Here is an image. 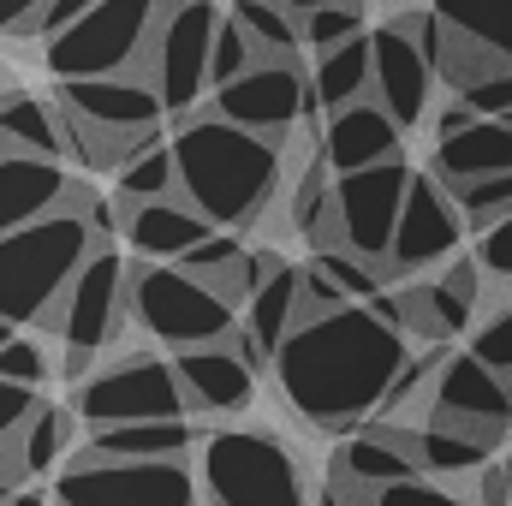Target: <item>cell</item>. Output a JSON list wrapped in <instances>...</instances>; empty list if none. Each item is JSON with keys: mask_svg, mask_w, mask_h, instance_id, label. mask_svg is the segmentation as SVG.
Segmentation results:
<instances>
[{"mask_svg": "<svg viewBox=\"0 0 512 506\" xmlns=\"http://www.w3.org/2000/svg\"><path fill=\"white\" fill-rule=\"evenodd\" d=\"M495 459V447L459 435V429H441V423H417V465L423 477H465V471H483Z\"/></svg>", "mask_w": 512, "mask_h": 506, "instance_id": "4dcf8cb0", "label": "cell"}, {"mask_svg": "<svg viewBox=\"0 0 512 506\" xmlns=\"http://www.w3.org/2000/svg\"><path fill=\"white\" fill-rule=\"evenodd\" d=\"M114 197L137 209V203H161V197H179V161H173V143H149L137 161H126L114 173Z\"/></svg>", "mask_w": 512, "mask_h": 506, "instance_id": "f546056e", "label": "cell"}, {"mask_svg": "<svg viewBox=\"0 0 512 506\" xmlns=\"http://www.w3.org/2000/svg\"><path fill=\"white\" fill-rule=\"evenodd\" d=\"M376 506H471L459 501V495H447L441 483H423V477H411V483H393L376 495Z\"/></svg>", "mask_w": 512, "mask_h": 506, "instance_id": "60d3db41", "label": "cell"}, {"mask_svg": "<svg viewBox=\"0 0 512 506\" xmlns=\"http://www.w3.org/2000/svg\"><path fill=\"white\" fill-rule=\"evenodd\" d=\"M197 447V429L185 417H161V423H108L90 429V459H185Z\"/></svg>", "mask_w": 512, "mask_h": 506, "instance_id": "484cf974", "label": "cell"}, {"mask_svg": "<svg viewBox=\"0 0 512 506\" xmlns=\"http://www.w3.org/2000/svg\"><path fill=\"white\" fill-rule=\"evenodd\" d=\"M36 405H42V399H36V387L0 381V441H6V435H18V429L36 417Z\"/></svg>", "mask_w": 512, "mask_h": 506, "instance_id": "b9f144b4", "label": "cell"}, {"mask_svg": "<svg viewBox=\"0 0 512 506\" xmlns=\"http://www.w3.org/2000/svg\"><path fill=\"white\" fill-rule=\"evenodd\" d=\"M411 364V328L405 298H370L346 304L334 316L298 322L286 346L274 352L280 399L316 423V429H358L387 405L393 381Z\"/></svg>", "mask_w": 512, "mask_h": 506, "instance_id": "6da1fadb", "label": "cell"}, {"mask_svg": "<svg viewBox=\"0 0 512 506\" xmlns=\"http://www.w3.org/2000/svg\"><path fill=\"white\" fill-rule=\"evenodd\" d=\"M399 137H405V126L387 114L376 96H364V102L328 114V126H322V161H328L334 173L382 167V161H399V155H405Z\"/></svg>", "mask_w": 512, "mask_h": 506, "instance_id": "ffe728a7", "label": "cell"}, {"mask_svg": "<svg viewBox=\"0 0 512 506\" xmlns=\"http://www.w3.org/2000/svg\"><path fill=\"white\" fill-rule=\"evenodd\" d=\"M173 161H179V197L209 215V227L239 233L268 215V203L280 197L286 161H280V137L233 126L227 114H191L173 131Z\"/></svg>", "mask_w": 512, "mask_h": 506, "instance_id": "7a4b0ae2", "label": "cell"}, {"mask_svg": "<svg viewBox=\"0 0 512 506\" xmlns=\"http://www.w3.org/2000/svg\"><path fill=\"white\" fill-rule=\"evenodd\" d=\"M376 84V60H370V36H352L328 54H316V72H310V90H316V108L322 114H340L352 102H364Z\"/></svg>", "mask_w": 512, "mask_h": 506, "instance_id": "4316f807", "label": "cell"}, {"mask_svg": "<svg viewBox=\"0 0 512 506\" xmlns=\"http://www.w3.org/2000/svg\"><path fill=\"white\" fill-rule=\"evenodd\" d=\"M167 0H96L78 24H66L60 36H48L42 60L60 78H114V72H137L149 30L161 18Z\"/></svg>", "mask_w": 512, "mask_h": 506, "instance_id": "ba28073f", "label": "cell"}, {"mask_svg": "<svg viewBox=\"0 0 512 506\" xmlns=\"http://www.w3.org/2000/svg\"><path fill=\"white\" fill-rule=\"evenodd\" d=\"M60 506H197V471L185 459H90L78 453L54 477Z\"/></svg>", "mask_w": 512, "mask_h": 506, "instance_id": "30bf717a", "label": "cell"}, {"mask_svg": "<svg viewBox=\"0 0 512 506\" xmlns=\"http://www.w3.org/2000/svg\"><path fill=\"white\" fill-rule=\"evenodd\" d=\"M6 506H54V489H48V495H42V489H18Z\"/></svg>", "mask_w": 512, "mask_h": 506, "instance_id": "c3c4849f", "label": "cell"}, {"mask_svg": "<svg viewBox=\"0 0 512 506\" xmlns=\"http://www.w3.org/2000/svg\"><path fill=\"white\" fill-rule=\"evenodd\" d=\"M12 334H18V328H12V322H6V316H0V346H6V340H12Z\"/></svg>", "mask_w": 512, "mask_h": 506, "instance_id": "816d5d0a", "label": "cell"}, {"mask_svg": "<svg viewBox=\"0 0 512 506\" xmlns=\"http://www.w3.org/2000/svg\"><path fill=\"white\" fill-rule=\"evenodd\" d=\"M239 262H245V245H239L233 233H221V227H215L197 251L185 256V268H191V274H203V280H227Z\"/></svg>", "mask_w": 512, "mask_h": 506, "instance_id": "f35d334b", "label": "cell"}, {"mask_svg": "<svg viewBox=\"0 0 512 506\" xmlns=\"http://www.w3.org/2000/svg\"><path fill=\"white\" fill-rule=\"evenodd\" d=\"M84 203H90V191L66 173V161L0 149V239L60 215V209H84Z\"/></svg>", "mask_w": 512, "mask_h": 506, "instance_id": "9a60e30c", "label": "cell"}, {"mask_svg": "<svg viewBox=\"0 0 512 506\" xmlns=\"http://www.w3.org/2000/svg\"><path fill=\"white\" fill-rule=\"evenodd\" d=\"M471 352L495 370V376L512 381V292L477 322V334H471Z\"/></svg>", "mask_w": 512, "mask_h": 506, "instance_id": "e575fe53", "label": "cell"}, {"mask_svg": "<svg viewBox=\"0 0 512 506\" xmlns=\"http://www.w3.org/2000/svg\"><path fill=\"white\" fill-rule=\"evenodd\" d=\"M471 120H477V114H471V102H465V96H453V102L435 114V143H441V137H453V131H465Z\"/></svg>", "mask_w": 512, "mask_h": 506, "instance_id": "bcb514c9", "label": "cell"}, {"mask_svg": "<svg viewBox=\"0 0 512 506\" xmlns=\"http://www.w3.org/2000/svg\"><path fill=\"white\" fill-rule=\"evenodd\" d=\"M316 506H358V501H346V495H340L334 483H322V495H316Z\"/></svg>", "mask_w": 512, "mask_h": 506, "instance_id": "681fc988", "label": "cell"}, {"mask_svg": "<svg viewBox=\"0 0 512 506\" xmlns=\"http://www.w3.org/2000/svg\"><path fill=\"white\" fill-rule=\"evenodd\" d=\"M411 477H423V465L387 435L382 423H370V429H358L352 441H340L334 447V459H328V483H340V489H364V495H382L393 483H411Z\"/></svg>", "mask_w": 512, "mask_h": 506, "instance_id": "7402d4cb", "label": "cell"}, {"mask_svg": "<svg viewBox=\"0 0 512 506\" xmlns=\"http://www.w3.org/2000/svg\"><path fill=\"white\" fill-rule=\"evenodd\" d=\"M209 215H197L185 197H161V203H137L126 209V239L137 262H185L209 239Z\"/></svg>", "mask_w": 512, "mask_h": 506, "instance_id": "603a6c76", "label": "cell"}, {"mask_svg": "<svg viewBox=\"0 0 512 506\" xmlns=\"http://www.w3.org/2000/svg\"><path fill=\"white\" fill-rule=\"evenodd\" d=\"M126 262H120V251L102 239L96 251L84 256V268L72 274V286L54 298V310H48V334L60 340V364H66V376L72 381H84L90 376V358L96 352H108L114 346V328L131 316V304H126Z\"/></svg>", "mask_w": 512, "mask_h": 506, "instance_id": "52a82bcc", "label": "cell"}, {"mask_svg": "<svg viewBox=\"0 0 512 506\" xmlns=\"http://www.w3.org/2000/svg\"><path fill=\"white\" fill-rule=\"evenodd\" d=\"M0 381H18V387H42L48 381V352L30 340V334H12L0 346Z\"/></svg>", "mask_w": 512, "mask_h": 506, "instance_id": "74e56055", "label": "cell"}, {"mask_svg": "<svg viewBox=\"0 0 512 506\" xmlns=\"http://www.w3.org/2000/svg\"><path fill=\"white\" fill-rule=\"evenodd\" d=\"M221 6L215 0H167L149 48L137 60V78H149V90L161 96V108L173 120H191L203 108V96L215 90V36H221Z\"/></svg>", "mask_w": 512, "mask_h": 506, "instance_id": "5b68a950", "label": "cell"}, {"mask_svg": "<svg viewBox=\"0 0 512 506\" xmlns=\"http://www.w3.org/2000/svg\"><path fill=\"white\" fill-rule=\"evenodd\" d=\"M96 0H48L42 12H36V24H30V36H60L66 24H78L84 12H90Z\"/></svg>", "mask_w": 512, "mask_h": 506, "instance_id": "7bdbcfd3", "label": "cell"}, {"mask_svg": "<svg viewBox=\"0 0 512 506\" xmlns=\"http://www.w3.org/2000/svg\"><path fill=\"white\" fill-rule=\"evenodd\" d=\"M447 191H453V203L465 209V221H471L477 233H489L495 221H507V215H512V173L465 179V185H447Z\"/></svg>", "mask_w": 512, "mask_h": 506, "instance_id": "836d02e7", "label": "cell"}, {"mask_svg": "<svg viewBox=\"0 0 512 506\" xmlns=\"http://www.w3.org/2000/svg\"><path fill=\"white\" fill-rule=\"evenodd\" d=\"M209 506H316L304 489L298 453L274 429H215L197 459Z\"/></svg>", "mask_w": 512, "mask_h": 506, "instance_id": "8992f818", "label": "cell"}, {"mask_svg": "<svg viewBox=\"0 0 512 506\" xmlns=\"http://www.w3.org/2000/svg\"><path fill=\"white\" fill-rule=\"evenodd\" d=\"M18 489H24V483H6V477H0V506L12 501V495H18Z\"/></svg>", "mask_w": 512, "mask_h": 506, "instance_id": "f907efd6", "label": "cell"}, {"mask_svg": "<svg viewBox=\"0 0 512 506\" xmlns=\"http://www.w3.org/2000/svg\"><path fill=\"white\" fill-rule=\"evenodd\" d=\"M215 114H227L245 131H262V137H286L298 131V120L316 114V90L298 72V60H256L245 78L215 90Z\"/></svg>", "mask_w": 512, "mask_h": 506, "instance_id": "5bb4252c", "label": "cell"}, {"mask_svg": "<svg viewBox=\"0 0 512 506\" xmlns=\"http://www.w3.org/2000/svg\"><path fill=\"white\" fill-rule=\"evenodd\" d=\"M334 179H340V173L322 161V143H316V155H310L304 173L292 179V227H298V233L316 239V227H322L328 209H334Z\"/></svg>", "mask_w": 512, "mask_h": 506, "instance_id": "d6a6232c", "label": "cell"}, {"mask_svg": "<svg viewBox=\"0 0 512 506\" xmlns=\"http://www.w3.org/2000/svg\"><path fill=\"white\" fill-rule=\"evenodd\" d=\"M477 268H483L495 286H512V215L495 221V227L477 239Z\"/></svg>", "mask_w": 512, "mask_h": 506, "instance_id": "ab89813d", "label": "cell"}, {"mask_svg": "<svg viewBox=\"0 0 512 506\" xmlns=\"http://www.w3.org/2000/svg\"><path fill=\"white\" fill-rule=\"evenodd\" d=\"M72 411L90 423V429H108V423H161V417H185V387L173 376V364L161 358H120V364H102L78 381V399Z\"/></svg>", "mask_w": 512, "mask_h": 506, "instance_id": "8fae6325", "label": "cell"}, {"mask_svg": "<svg viewBox=\"0 0 512 506\" xmlns=\"http://www.w3.org/2000/svg\"><path fill=\"white\" fill-rule=\"evenodd\" d=\"M477 506H512V465H483L477 471Z\"/></svg>", "mask_w": 512, "mask_h": 506, "instance_id": "ee69618b", "label": "cell"}, {"mask_svg": "<svg viewBox=\"0 0 512 506\" xmlns=\"http://www.w3.org/2000/svg\"><path fill=\"white\" fill-rule=\"evenodd\" d=\"M173 376L185 387V405L191 411H209V417H233L245 411L256 393V364L227 340V346H197V352H173Z\"/></svg>", "mask_w": 512, "mask_h": 506, "instance_id": "d6986e66", "label": "cell"}, {"mask_svg": "<svg viewBox=\"0 0 512 506\" xmlns=\"http://www.w3.org/2000/svg\"><path fill=\"white\" fill-rule=\"evenodd\" d=\"M298 292H304V268L280 262V268H274V274L251 292V298H245L233 346L251 358L256 370H262V364H274V352H280V346H286V334L298 328Z\"/></svg>", "mask_w": 512, "mask_h": 506, "instance_id": "44dd1931", "label": "cell"}, {"mask_svg": "<svg viewBox=\"0 0 512 506\" xmlns=\"http://www.w3.org/2000/svg\"><path fill=\"white\" fill-rule=\"evenodd\" d=\"M42 6L48 0H0V36H30V24H36Z\"/></svg>", "mask_w": 512, "mask_h": 506, "instance_id": "f6af8a7d", "label": "cell"}, {"mask_svg": "<svg viewBox=\"0 0 512 506\" xmlns=\"http://www.w3.org/2000/svg\"><path fill=\"white\" fill-rule=\"evenodd\" d=\"M429 173H435L441 185H465V179L512 173V120H471L465 131L441 137Z\"/></svg>", "mask_w": 512, "mask_h": 506, "instance_id": "cb8c5ba5", "label": "cell"}, {"mask_svg": "<svg viewBox=\"0 0 512 506\" xmlns=\"http://www.w3.org/2000/svg\"><path fill=\"white\" fill-rule=\"evenodd\" d=\"M0 137L24 155H48V161H60L72 149L60 102H48L36 90H0Z\"/></svg>", "mask_w": 512, "mask_h": 506, "instance_id": "d4e9b609", "label": "cell"}, {"mask_svg": "<svg viewBox=\"0 0 512 506\" xmlns=\"http://www.w3.org/2000/svg\"><path fill=\"white\" fill-rule=\"evenodd\" d=\"M96 227L84 209H60L36 227H18L0 239V316L18 322H48L54 298L72 286V274L84 268V256L96 251Z\"/></svg>", "mask_w": 512, "mask_h": 506, "instance_id": "3957f363", "label": "cell"}, {"mask_svg": "<svg viewBox=\"0 0 512 506\" xmlns=\"http://www.w3.org/2000/svg\"><path fill=\"white\" fill-rule=\"evenodd\" d=\"M483 280H489V274L477 268V256H453L429 286H411V298H405V328H411V334H429L435 346L453 340V334H465V328L477 322Z\"/></svg>", "mask_w": 512, "mask_h": 506, "instance_id": "ac0fdd59", "label": "cell"}, {"mask_svg": "<svg viewBox=\"0 0 512 506\" xmlns=\"http://www.w3.org/2000/svg\"><path fill=\"white\" fill-rule=\"evenodd\" d=\"M126 304L131 322L173 352L227 346L239 334V304L221 292V280H203L185 262H131Z\"/></svg>", "mask_w": 512, "mask_h": 506, "instance_id": "277c9868", "label": "cell"}, {"mask_svg": "<svg viewBox=\"0 0 512 506\" xmlns=\"http://www.w3.org/2000/svg\"><path fill=\"white\" fill-rule=\"evenodd\" d=\"M370 60H376L370 96L411 131L429 114V90H435V60H429V48H423L417 36H405L399 24H382V30L370 36Z\"/></svg>", "mask_w": 512, "mask_h": 506, "instance_id": "2e32d148", "label": "cell"}, {"mask_svg": "<svg viewBox=\"0 0 512 506\" xmlns=\"http://www.w3.org/2000/svg\"><path fill=\"white\" fill-rule=\"evenodd\" d=\"M233 18H239V30L256 42L262 60H298L304 18L292 6H280V0H233Z\"/></svg>", "mask_w": 512, "mask_h": 506, "instance_id": "f1b7e54d", "label": "cell"}, {"mask_svg": "<svg viewBox=\"0 0 512 506\" xmlns=\"http://www.w3.org/2000/svg\"><path fill=\"white\" fill-rule=\"evenodd\" d=\"M72 417H78V411H66V405H36V417L18 429L24 477H48V471L66 459V447H72Z\"/></svg>", "mask_w": 512, "mask_h": 506, "instance_id": "1f68e13d", "label": "cell"}, {"mask_svg": "<svg viewBox=\"0 0 512 506\" xmlns=\"http://www.w3.org/2000/svg\"><path fill=\"white\" fill-rule=\"evenodd\" d=\"M364 36V6H322V12H304V48L328 54L340 42Z\"/></svg>", "mask_w": 512, "mask_h": 506, "instance_id": "d590c367", "label": "cell"}, {"mask_svg": "<svg viewBox=\"0 0 512 506\" xmlns=\"http://www.w3.org/2000/svg\"><path fill=\"white\" fill-rule=\"evenodd\" d=\"M441 30L483 48L489 60L512 66V0H429Z\"/></svg>", "mask_w": 512, "mask_h": 506, "instance_id": "83f0119b", "label": "cell"}, {"mask_svg": "<svg viewBox=\"0 0 512 506\" xmlns=\"http://www.w3.org/2000/svg\"><path fill=\"white\" fill-rule=\"evenodd\" d=\"M256 60H262V54H256V42L239 30V18L227 12V18H221V36H215V90H221V84H233V78H245Z\"/></svg>", "mask_w": 512, "mask_h": 506, "instance_id": "8d00e7d4", "label": "cell"}, {"mask_svg": "<svg viewBox=\"0 0 512 506\" xmlns=\"http://www.w3.org/2000/svg\"><path fill=\"white\" fill-rule=\"evenodd\" d=\"M280 6H292L304 18V12H322V6H364V0H280Z\"/></svg>", "mask_w": 512, "mask_h": 506, "instance_id": "7dc6e473", "label": "cell"}, {"mask_svg": "<svg viewBox=\"0 0 512 506\" xmlns=\"http://www.w3.org/2000/svg\"><path fill=\"white\" fill-rule=\"evenodd\" d=\"M465 233H471V221L453 203V191L435 173H411V191H405V209H399V233H393V251H387V280H405L417 268L453 262Z\"/></svg>", "mask_w": 512, "mask_h": 506, "instance_id": "4fadbf2b", "label": "cell"}, {"mask_svg": "<svg viewBox=\"0 0 512 506\" xmlns=\"http://www.w3.org/2000/svg\"><path fill=\"white\" fill-rule=\"evenodd\" d=\"M423 423H441V429H459L483 447H501L512 429V381L495 376L477 352H459L441 364V376L429 387V411Z\"/></svg>", "mask_w": 512, "mask_h": 506, "instance_id": "7c38bea8", "label": "cell"}, {"mask_svg": "<svg viewBox=\"0 0 512 506\" xmlns=\"http://www.w3.org/2000/svg\"><path fill=\"white\" fill-rule=\"evenodd\" d=\"M54 102L72 114V120H90V126L108 131H155L161 126V96L149 90V78L137 72H114V78H60L54 84Z\"/></svg>", "mask_w": 512, "mask_h": 506, "instance_id": "e0dca14e", "label": "cell"}, {"mask_svg": "<svg viewBox=\"0 0 512 506\" xmlns=\"http://www.w3.org/2000/svg\"><path fill=\"white\" fill-rule=\"evenodd\" d=\"M405 191H411L405 155H399V161H382V167L340 173V179H334V209H328V221L316 227V245H322V251L364 256V262L387 268L393 233H399V209H405Z\"/></svg>", "mask_w": 512, "mask_h": 506, "instance_id": "9c48e42d", "label": "cell"}]
</instances>
